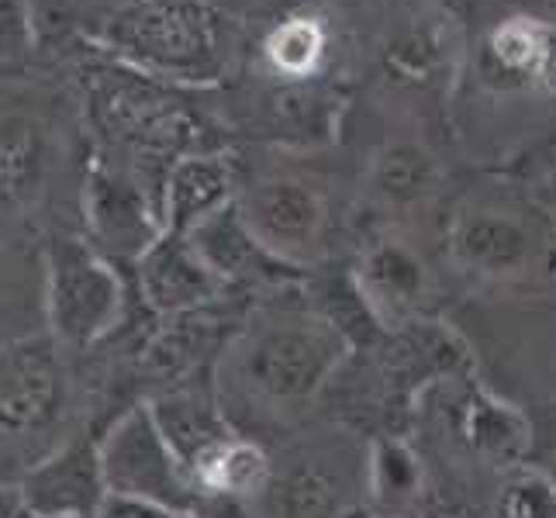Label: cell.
I'll return each mask as SVG.
<instances>
[{
    "label": "cell",
    "instance_id": "1",
    "mask_svg": "<svg viewBox=\"0 0 556 518\" xmlns=\"http://www.w3.org/2000/svg\"><path fill=\"white\" fill-rule=\"evenodd\" d=\"M346 353L350 339L318 312L266 315L228 350L222 388L260 412H294L315 401Z\"/></svg>",
    "mask_w": 556,
    "mask_h": 518
},
{
    "label": "cell",
    "instance_id": "2",
    "mask_svg": "<svg viewBox=\"0 0 556 518\" xmlns=\"http://www.w3.org/2000/svg\"><path fill=\"white\" fill-rule=\"evenodd\" d=\"M101 46L152 80L207 87L232 60V28L207 0H122L101 28Z\"/></svg>",
    "mask_w": 556,
    "mask_h": 518
},
{
    "label": "cell",
    "instance_id": "3",
    "mask_svg": "<svg viewBox=\"0 0 556 518\" xmlns=\"http://www.w3.org/2000/svg\"><path fill=\"white\" fill-rule=\"evenodd\" d=\"M87 108L108 146L131 160L122 163L131 173H139L142 163L169 169L180 156L201 152V122L180 98H174L169 84L152 80L131 66L104 63L90 70Z\"/></svg>",
    "mask_w": 556,
    "mask_h": 518
},
{
    "label": "cell",
    "instance_id": "4",
    "mask_svg": "<svg viewBox=\"0 0 556 518\" xmlns=\"http://www.w3.org/2000/svg\"><path fill=\"white\" fill-rule=\"evenodd\" d=\"M125 312V283L98 245L52 236L46 245V321L66 353H80L114 332Z\"/></svg>",
    "mask_w": 556,
    "mask_h": 518
},
{
    "label": "cell",
    "instance_id": "5",
    "mask_svg": "<svg viewBox=\"0 0 556 518\" xmlns=\"http://www.w3.org/2000/svg\"><path fill=\"white\" fill-rule=\"evenodd\" d=\"M108 494H128L169 511H198L204 494L163 435L149 405H136L111 421L98 439Z\"/></svg>",
    "mask_w": 556,
    "mask_h": 518
},
{
    "label": "cell",
    "instance_id": "6",
    "mask_svg": "<svg viewBox=\"0 0 556 518\" xmlns=\"http://www.w3.org/2000/svg\"><path fill=\"white\" fill-rule=\"evenodd\" d=\"M66 350L46 336L0 345V443L25 446L63 426L70 412Z\"/></svg>",
    "mask_w": 556,
    "mask_h": 518
},
{
    "label": "cell",
    "instance_id": "7",
    "mask_svg": "<svg viewBox=\"0 0 556 518\" xmlns=\"http://www.w3.org/2000/svg\"><path fill=\"white\" fill-rule=\"evenodd\" d=\"M87 225H90V242L101 253L114 260H131L139 263L146 249L160 239L163 218H160V201L146 194V184L139 173H131L122 163L93 160L87 190Z\"/></svg>",
    "mask_w": 556,
    "mask_h": 518
},
{
    "label": "cell",
    "instance_id": "8",
    "mask_svg": "<svg viewBox=\"0 0 556 518\" xmlns=\"http://www.w3.org/2000/svg\"><path fill=\"white\" fill-rule=\"evenodd\" d=\"M239 211L256 239L287 266L318 260L329 228V211L318 187L298 177H266L239 194Z\"/></svg>",
    "mask_w": 556,
    "mask_h": 518
},
{
    "label": "cell",
    "instance_id": "9",
    "mask_svg": "<svg viewBox=\"0 0 556 518\" xmlns=\"http://www.w3.org/2000/svg\"><path fill=\"white\" fill-rule=\"evenodd\" d=\"M38 518H93L108 497L98 439L70 435L42 453L17 481Z\"/></svg>",
    "mask_w": 556,
    "mask_h": 518
},
{
    "label": "cell",
    "instance_id": "10",
    "mask_svg": "<svg viewBox=\"0 0 556 518\" xmlns=\"http://www.w3.org/2000/svg\"><path fill=\"white\" fill-rule=\"evenodd\" d=\"M540 236L532 225L502 207H473L453 222L450 256L459 270L481 280L526 277L540 260Z\"/></svg>",
    "mask_w": 556,
    "mask_h": 518
},
{
    "label": "cell",
    "instance_id": "11",
    "mask_svg": "<svg viewBox=\"0 0 556 518\" xmlns=\"http://www.w3.org/2000/svg\"><path fill=\"white\" fill-rule=\"evenodd\" d=\"M142 301L156 315L184 318L194 315L207 304H215L228 287L218 280V274L204 263V256L194 249L184 232H160L136 263Z\"/></svg>",
    "mask_w": 556,
    "mask_h": 518
},
{
    "label": "cell",
    "instance_id": "12",
    "mask_svg": "<svg viewBox=\"0 0 556 518\" xmlns=\"http://www.w3.org/2000/svg\"><path fill=\"white\" fill-rule=\"evenodd\" d=\"M356 287L370 312L383 325V332L418 321L432 294V274L408 242L380 239L356 263Z\"/></svg>",
    "mask_w": 556,
    "mask_h": 518
},
{
    "label": "cell",
    "instance_id": "13",
    "mask_svg": "<svg viewBox=\"0 0 556 518\" xmlns=\"http://www.w3.org/2000/svg\"><path fill=\"white\" fill-rule=\"evenodd\" d=\"M350 470L325 453H301L277 467L274 484L260 497V518H350Z\"/></svg>",
    "mask_w": 556,
    "mask_h": 518
},
{
    "label": "cell",
    "instance_id": "14",
    "mask_svg": "<svg viewBox=\"0 0 556 518\" xmlns=\"http://www.w3.org/2000/svg\"><path fill=\"white\" fill-rule=\"evenodd\" d=\"M239 201L236 166L222 152H190L166 169L160 190V218L166 232H190L215 211Z\"/></svg>",
    "mask_w": 556,
    "mask_h": 518
},
{
    "label": "cell",
    "instance_id": "15",
    "mask_svg": "<svg viewBox=\"0 0 556 518\" xmlns=\"http://www.w3.org/2000/svg\"><path fill=\"white\" fill-rule=\"evenodd\" d=\"M187 239L194 242V249L204 256V263L211 266V270L218 274V280L225 287L277 280V277L294 270V266L280 263L270 249L256 239V232L242 218L239 201L215 211V215L204 218L198 228H190Z\"/></svg>",
    "mask_w": 556,
    "mask_h": 518
},
{
    "label": "cell",
    "instance_id": "16",
    "mask_svg": "<svg viewBox=\"0 0 556 518\" xmlns=\"http://www.w3.org/2000/svg\"><path fill=\"white\" fill-rule=\"evenodd\" d=\"M277 464L253 435L232 432L194 467V481L204 497H222L236 505H256L274 484Z\"/></svg>",
    "mask_w": 556,
    "mask_h": 518
},
{
    "label": "cell",
    "instance_id": "17",
    "mask_svg": "<svg viewBox=\"0 0 556 518\" xmlns=\"http://www.w3.org/2000/svg\"><path fill=\"white\" fill-rule=\"evenodd\" d=\"M149 408H152V415H156L163 435L169 439V446H174L177 456L184 459L190 477H194V467L211 450L236 432L232 421L225 418L222 405H215V401L198 394V391L160 394L156 401H149Z\"/></svg>",
    "mask_w": 556,
    "mask_h": 518
},
{
    "label": "cell",
    "instance_id": "18",
    "mask_svg": "<svg viewBox=\"0 0 556 518\" xmlns=\"http://www.w3.org/2000/svg\"><path fill=\"white\" fill-rule=\"evenodd\" d=\"M459 432L477 456L508 470L522 464L532 443L526 415L488 391H470V397L464 401V415H459Z\"/></svg>",
    "mask_w": 556,
    "mask_h": 518
},
{
    "label": "cell",
    "instance_id": "19",
    "mask_svg": "<svg viewBox=\"0 0 556 518\" xmlns=\"http://www.w3.org/2000/svg\"><path fill=\"white\" fill-rule=\"evenodd\" d=\"M439 187H443V166L435 152L412 139L383 146L370 166V190L388 207L426 204L439 194Z\"/></svg>",
    "mask_w": 556,
    "mask_h": 518
},
{
    "label": "cell",
    "instance_id": "20",
    "mask_svg": "<svg viewBox=\"0 0 556 518\" xmlns=\"http://www.w3.org/2000/svg\"><path fill=\"white\" fill-rule=\"evenodd\" d=\"M464 363V345L453 332L435 329L429 321H412L388 332V353H383V377L394 383H415L429 377H450Z\"/></svg>",
    "mask_w": 556,
    "mask_h": 518
},
{
    "label": "cell",
    "instance_id": "21",
    "mask_svg": "<svg viewBox=\"0 0 556 518\" xmlns=\"http://www.w3.org/2000/svg\"><path fill=\"white\" fill-rule=\"evenodd\" d=\"M329 55V28L315 14H287L263 38V60L277 80H312Z\"/></svg>",
    "mask_w": 556,
    "mask_h": 518
},
{
    "label": "cell",
    "instance_id": "22",
    "mask_svg": "<svg viewBox=\"0 0 556 518\" xmlns=\"http://www.w3.org/2000/svg\"><path fill=\"white\" fill-rule=\"evenodd\" d=\"M488 60L505 76H540L556 55V31L540 17H508L488 35Z\"/></svg>",
    "mask_w": 556,
    "mask_h": 518
},
{
    "label": "cell",
    "instance_id": "23",
    "mask_svg": "<svg viewBox=\"0 0 556 518\" xmlns=\"http://www.w3.org/2000/svg\"><path fill=\"white\" fill-rule=\"evenodd\" d=\"M367 494L370 502L388 511L391 518H401L421 494V464L408 443L401 439H377L370 459H367Z\"/></svg>",
    "mask_w": 556,
    "mask_h": 518
},
{
    "label": "cell",
    "instance_id": "24",
    "mask_svg": "<svg viewBox=\"0 0 556 518\" xmlns=\"http://www.w3.org/2000/svg\"><path fill=\"white\" fill-rule=\"evenodd\" d=\"M450 63V31L435 22H415L388 46V66L412 84H432Z\"/></svg>",
    "mask_w": 556,
    "mask_h": 518
},
{
    "label": "cell",
    "instance_id": "25",
    "mask_svg": "<svg viewBox=\"0 0 556 518\" xmlns=\"http://www.w3.org/2000/svg\"><path fill=\"white\" fill-rule=\"evenodd\" d=\"M491 518H556V477L529 464L511 467L497 484Z\"/></svg>",
    "mask_w": 556,
    "mask_h": 518
},
{
    "label": "cell",
    "instance_id": "26",
    "mask_svg": "<svg viewBox=\"0 0 556 518\" xmlns=\"http://www.w3.org/2000/svg\"><path fill=\"white\" fill-rule=\"evenodd\" d=\"M266 111H270V125L280 128L283 136L315 139L329 128V101H325L321 90L308 87V80H280V87L266 98Z\"/></svg>",
    "mask_w": 556,
    "mask_h": 518
},
{
    "label": "cell",
    "instance_id": "27",
    "mask_svg": "<svg viewBox=\"0 0 556 518\" xmlns=\"http://www.w3.org/2000/svg\"><path fill=\"white\" fill-rule=\"evenodd\" d=\"M31 136L17 125L0 128V194L17 190L31 173Z\"/></svg>",
    "mask_w": 556,
    "mask_h": 518
},
{
    "label": "cell",
    "instance_id": "28",
    "mask_svg": "<svg viewBox=\"0 0 556 518\" xmlns=\"http://www.w3.org/2000/svg\"><path fill=\"white\" fill-rule=\"evenodd\" d=\"M31 46V11L25 0H0V63Z\"/></svg>",
    "mask_w": 556,
    "mask_h": 518
},
{
    "label": "cell",
    "instance_id": "29",
    "mask_svg": "<svg viewBox=\"0 0 556 518\" xmlns=\"http://www.w3.org/2000/svg\"><path fill=\"white\" fill-rule=\"evenodd\" d=\"M93 518H177V511H169L163 505L142 502V497L128 494H108L101 508L93 511Z\"/></svg>",
    "mask_w": 556,
    "mask_h": 518
},
{
    "label": "cell",
    "instance_id": "30",
    "mask_svg": "<svg viewBox=\"0 0 556 518\" xmlns=\"http://www.w3.org/2000/svg\"><path fill=\"white\" fill-rule=\"evenodd\" d=\"M0 518H38V515H35L31 505L25 502L22 488L0 481Z\"/></svg>",
    "mask_w": 556,
    "mask_h": 518
},
{
    "label": "cell",
    "instance_id": "31",
    "mask_svg": "<svg viewBox=\"0 0 556 518\" xmlns=\"http://www.w3.org/2000/svg\"><path fill=\"white\" fill-rule=\"evenodd\" d=\"M543 84L556 93V55L549 60V66H546V73H543Z\"/></svg>",
    "mask_w": 556,
    "mask_h": 518
},
{
    "label": "cell",
    "instance_id": "32",
    "mask_svg": "<svg viewBox=\"0 0 556 518\" xmlns=\"http://www.w3.org/2000/svg\"><path fill=\"white\" fill-rule=\"evenodd\" d=\"M177 518H211L207 511H180Z\"/></svg>",
    "mask_w": 556,
    "mask_h": 518
},
{
    "label": "cell",
    "instance_id": "33",
    "mask_svg": "<svg viewBox=\"0 0 556 518\" xmlns=\"http://www.w3.org/2000/svg\"><path fill=\"white\" fill-rule=\"evenodd\" d=\"M549 4H553V8H556V0H549Z\"/></svg>",
    "mask_w": 556,
    "mask_h": 518
}]
</instances>
